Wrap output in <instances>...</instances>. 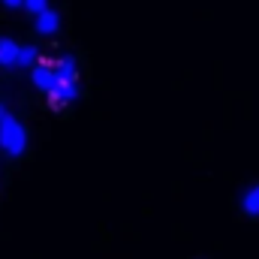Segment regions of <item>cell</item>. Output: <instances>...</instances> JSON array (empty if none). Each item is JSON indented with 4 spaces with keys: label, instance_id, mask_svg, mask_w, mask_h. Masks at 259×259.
Returning a JSON list of instances; mask_svg holds the SVG:
<instances>
[{
    "label": "cell",
    "instance_id": "obj_1",
    "mask_svg": "<svg viewBox=\"0 0 259 259\" xmlns=\"http://www.w3.org/2000/svg\"><path fill=\"white\" fill-rule=\"evenodd\" d=\"M0 148L9 157H21L27 148V133L21 127V121L15 115H3L0 118Z\"/></svg>",
    "mask_w": 259,
    "mask_h": 259
},
{
    "label": "cell",
    "instance_id": "obj_2",
    "mask_svg": "<svg viewBox=\"0 0 259 259\" xmlns=\"http://www.w3.org/2000/svg\"><path fill=\"white\" fill-rule=\"evenodd\" d=\"M30 81H33V88H36V91L52 94V91H55V84H58V81H55V61H49V58H46V61H39V64L30 69Z\"/></svg>",
    "mask_w": 259,
    "mask_h": 259
},
{
    "label": "cell",
    "instance_id": "obj_3",
    "mask_svg": "<svg viewBox=\"0 0 259 259\" xmlns=\"http://www.w3.org/2000/svg\"><path fill=\"white\" fill-rule=\"evenodd\" d=\"M55 81L58 84H75L78 81V66H75V58H61L55 64Z\"/></svg>",
    "mask_w": 259,
    "mask_h": 259
},
{
    "label": "cell",
    "instance_id": "obj_4",
    "mask_svg": "<svg viewBox=\"0 0 259 259\" xmlns=\"http://www.w3.org/2000/svg\"><path fill=\"white\" fill-rule=\"evenodd\" d=\"M78 97V84H55V91L49 94V106L58 112V109H64L66 103H72Z\"/></svg>",
    "mask_w": 259,
    "mask_h": 259
},
{
    "label": "cell",
    "instance_id": "obj_5",
    "mask_svg": "<svg viewBox=\"0 0 259 259\" xmlns=\"http://www.w3.org/2000/svg\"><path fill=\"white\" fill-rule=\"evenodd\" d=\"M33 27H36V33H39V36H52V33H58V27H61V15L49 6L42 15H36Z\"/></svg>",
    "mask_w": 259,
    "mask_h": 259
},
{
    "label": "cell",
    "instance_id": "obj_6",
    "mask_svg": "<svg viewBox=\"0 0 259 259\" xmlns=\"http://www.w3.org/2000/svg\"><path fill=\"white\" fill-rule=\"evenodd\" d=\"M15 58H18V42L0 36V66H15Z\"/></svg>",
    "mask_w": 259,
    "mask_h": 259
},
{
    "label": "cell",
    "instance_id": "obj_7",
    "mask_svg": "<svg viewBox=\"0 0 259 259\" xmlns=\"http://www.w3.org/2000/svg\"><path fill=\"white\" fill-rule=\"evenodd\" d=\"M39 58L36 46H18V58H15V66H33V61Z\"/></svg>",
    "mask_w": 259,
    "mask_h": 259
},
{
    "label": "cell",
    "instance_id": "obj_8",
    "mask_svg": "<svg viewBox=\"0 0 259 259\" xmlns=\"http://www.w3.org/2000/svg\"><path fill=\"white\" fill-rule=\"evenodd\" d=\"M241 208H244L247 214H259V184L253 187V190H247V193H244V199H241Z\"/></svg>",
    "mask_w": 259,
    "mask_h": 259
},
{
    "label": "cell",
    "instance_id": "obj_9",
    "mask_svg": "<svg viewBox=\"0 0 259 259\" xmlns=\"http://www.w3.org/2000/svg\"><path fill=\"white\" fill-rule=\"evenodd\" d=\"M21 9H27V12H33V15H42V12L49 9V3H46V0H27Z\"/></svg>",
    "mask_w": 259,
    "mask_h": 259
},
{
    "label": "cell",
    "instance_id": "obj_10",
    "mask_svg": "<svg viewBox=\"0 0 259 259\" xmlns=\"http://www.w3.org/2000/svg\"><path fill=\"white\" fill-rule=\"evenodd\" d=\"M3 6H6V9H21V6H24V3H21V0H6V3H3Z\"/></svg>",
    "mask_w": 259,
    "mask_h": 259
},
{
    "label": "cell",
    "instance_id": "obj_11",
    "mask_svg": "<svg viewBox=\"0 0 259 259\" xmlns=\"http://www.w3.org/2000/svg\"><path fill=\"white\" fill-rule=\"evenodd\" d=\"M3 115H6V112H3V106H0V118H3Z\"/></svg>",
    "mask_w": 259,
    "mask_h": 259
}]
</instances>
